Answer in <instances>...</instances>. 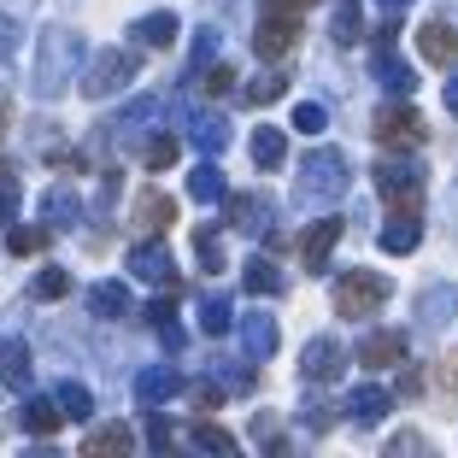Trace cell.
<instances>
[{"label":"cell","mask_w":458,"mask_h":458,"mask_svg":"<svg viewBox=\"0 0 458 458\" xmlns=\"http://www.w3.org/2000/svg\"><path fill=\"white\" fill-rule=\"evenodd\" d=\"M388 294H394V283L382 276V270H359V265H352L347 276L335 283V294H329V300H335L341 318H370V311L388 306Z\"/></svg>","instance_id":"obj_1"},{"label":"cell","mask_w":458,"mask_h":458,"mask_svg":"<svg viewBox=\"0 0 458 458\" xmlns=\"http://www.w3.org/2000/svg\"><path fill=\"white\" fill-rule=\"evenodd\" d=\"M341 194H347V159L335 148L306 153V165H300V200H341Z\"/></svg>","instance_id":"obj_2"},{"label":"cell","mask_w":458,"mask_h":458,"mask_svg":"<svg viewBox=\"0 0 458 458\" xmlns=\"http://www.w3.org/2000/svg\"><path fill=\"white\" fill-rule=\"evenodd\" d=\"M370 182H377V194L394 206V212H418L423 206V171L405 159H382L377 171H370Z\"/></svg>","instance_id":"obj_3"},{"label":"cell","mask_w":458,"mask_h":458,"mask_svg":"<svg viewBox=\"0 0 458 458\" xmlns=\"http://www.w3.org/2000/svg\"><path fill=\"white\" fill-rule=\"evenodd\" d=\"M77 59H82V41L65 36V30H54V36H47V47H41L36 89H41V95H59V89L71 82V71H77Z\"/></svg>","instance_id":"obj_4"},{"label":"cell","mask_w":458,"mask_h":458,"mask_svg":"<svg viewBox=\"0 0 458 458\" xmlns=\"http://www.w3.org/2000/svg\"><path fill=\"white\" fill-rule=\"evenodd\" d=\"M135 65H141L135 54H118V47H106V54H95V65L82 71L77 82H82V95H89V100H106V95H118V89H130Z\"/></svg>","instance_id":"obj_5"},{"label":"cell","mask_w":458,"mask_h":458,"mask_svg":"<svg viewBox=\"0 0 458 458\" xmlns=\"http://www.w3.org/2000/svg\"><path fill=\"white\" fill-rule=\"evenodd\" d=\"M423 135H429V130H423V118H418V112L405 106V95H400V100H388V106L377 112V141H382L388 153H394V148H400V153L423 148Z\"/></svg>","instance_id":"obj_6"},{"label":"cell","mask_w":458,"mask_h":458,"mask_svg":"<svg viewBox=\"0 0 458 458\" xmlns=\"http://www.w3.org/2000/svg\"><path fill=\"white\" fill-rule=\"evenodd\" d=\"M130 276H141V283H159L165 294H176V265H171V247H165V235H141V242L130 247Z\"/></svg>","instance_id":"obj_7"},{"label":"cell","mask_w":458,"mask_h":458,"mask_svg":"<svg viewBox=\"0 0 458 458\" xmlns=\"http://www.w3.org/2000/svg\"><path fill=\"white\" fill-rule=\"evenodd\" d=\"M341 370H347V347H341L335 335H318V341H306V352H300V377L306 382H341Z\"/></svg>","instance_id":"obj_8"},{"label":"cell","mask_w":458,"mask_h":458,"mask_svg":"<svg viewBox=\"0 0 458 458\" xmlns=\"http://www.w3.org/2000/svg\"><path fill=\"white\" fill-rule=\"evenodd\" d=\"M341 235H347V224H341V217H318V224L300 235V265H306V276H318V270L329 265V253H335Z\"/></svg>","instance_id":"obj_9"},{"label":"cell","mask_w":458,"mask_h":458,"mask_svg":"<svg viewBox=\"0 0 458 458\" xmlns=\"http://www.w3.org/2000/svg\"><path fill=\"white\" fill-rule=\"evenodd\" d=\"M176 394H182V377H176L171 364H153V370L135 377V405H141V411H159V405L176 400Z\"/></svg>","instance_id":"obj_10"},{"label":"cell","mask_w":458,"mask_h":458,"mask_svg":"<svg viewBox=\"0 0 458 458\" xmlns=\"http://www.w3.org/2000/svg\"><path fill=\"white\" fill-rule=\"evenodd\" d=\"M171 224H176V200L165 189H141L135 194V229H141V235H165Z\"/></svg>","instance_id":"obj_11"},{"label":"cell","mask_w":458,"mask_h":458,"mask_svg":"<svg viewBox=\"0 0 458 458\" xmlns=\"http://www.w3.org/2000/svg\"><path fill=\"white\" fill-rule=\"evenodd\" d=\"M418 54L429 59V65H458V30L446 24V18H429V24L418 30Z\"/></svg>","instance_id":"obj_12"},{"label":"cell","mask_w":458,"mask_h":458,"mask_svg":"<svg viewBox=\"0 0 458 458\" xmlns=\"http://www.w3.org/2000/svg\"><path fill=\"white\" fill-rule=\"evenodd\" d=\"M30 382H36V352L24 341H0V388L24 394Z\"/></svg>","instance_id":"obj_13"},{"label":"cell","mask_w":458,"mask_h":458,"mask_svg":"<svg viewBox=\"0 0 458 458\" xmlns=\"http://www.w3.org/2000/svg\"><path fill=\"white\" fill-rule=\"evenodd\" d=\"M377 242H382V253H418V242H423L418 212H388V224L377 229Z\"/></svg>","instance_id":"obj_14"},{"label":"cell","mask_w":458,"mask_h":458,"mask_svg":"<svg viewBox=\"0 0 458 458\" xmlns=\"http://www.w3.org/2000/svg\"><path fill=\"white\" fill-rule=\"evenodd\" d=\"M405 347H411V341H405L400 329H377V335L359 341V364H370V370H382V364H405Z\"/></svg>","instance_id":"obj_15"},{"label":"cell","mask_w":458,"mask_h":458,"mask_svg":"<svg viewBox=\"0 0 458 458\" xmlns=\"http://www.w3.org/2000/svg\"><path fill=\"white\" fill-rule=\"evenodd\" d=\"M270 194H224V224L229 229H265Z\"/></svg>","instance_id":"obj_16"},{"label":"cell","mask_w":458,"mask_h":458,"mask_svg":"<svg viewBox=\"0 0 458 458\" xmlns=\"http://www.w3.org/2000/svg\"><path fill=\"white\" fill-rule=\"evenodd\" d=\"M370 71H377V82L388 89V95H411V89H418L411 65H405V59L394 54V47H377V54H370Z\"/></svg>","instance_id":"obj_17"},{"label":"cell","mask_w":458,"mask_h":458,"mask_svg":"<svg viewBox=\"0 0 458 458\" xmlns=\"http://www.w3.org/2000/svg\"><path fill=\"white\" fill-rule=\"evenodd\" d=\"M388 405H394V394H388V388H377V382H364V388H352V394H347L352 423H364V429L388 418Z\"/></svg>","instance_id":"obj_18"},{"label":"cell","mask_w":458,"mask_h":458,"mask_svg":"<svg viewBox=\"0 0 458 458\" xmlns=\"http://www.w3.org/2000/svg\"><path fill=\"white\" fill-rule=\"evenodd\" d=\"M130 36L141 41V47H171V41L182 36V18H176V13H148V18H135V24H130Z\"/></svg>","instance_id":"obj_19"},{"label":"cell","mask_w":458,"mask_h":458,"mask_svg":"<svg viewBox=\"0 0 458 458\" xmlns=\"http://www.w3.org/2000/svg\"><path fill=\"white\" fill-rule=\"evenodd\" d=\"M41 217H47V229H71V224L82 217V200H77V189L54 182V189H47V200H41Z\"/></svg>","instance_id":"obj_20"},{"label":"cell","mask_w":458,"mask_h":458,"mask_svg":"<svg viewBox=\"0 0 458 458\" xmlns=\"http://www.w3.org/2000/svg\"><path fill=\"white\" fill-rule=\"evenodd\" d=\"M130 446H135V429H130V423H100V429L82 435V453H89V458H100V453H130Z\"/></svg>","instance_id":"obj_21"},{"label":"cell","mask_w":458,"mask_h":458,"mask_svg":"<svg viewBox=\"0 0 458 458\" xmlns=\"http://www.w3.org/2000/svg\"><path fill=\"white\" fill-rule=\"evenodd\" d=\"M283 159H288V135L276 130V123H259V135H253V165H259V171H283Z\"/></svg>","instance_id":"obj_22"},{"label":"cell","mask_w":458,"mask_h":458,"mask_svg":"<svg viewBox=\"0 0 458 458\" xmlns=\"http://www.w3.org/2000/svg\"><path fill=\"white\" fill-rule=\"evenodd\" d=\"M18 423H24L30 435H59V423H65V411H59V400H24V411H18Z\"/></svg>","instance_id":"obj_23"},{"label":"cell","mask_w":458,"mask_h":458,"mask_svg":"<svg viewBox=\"0 0 458 458\" xmlns=\"http://www.w3.org/2000/svg\"><path fill=\"white\" fill-rule=\"evenodd\" d=\"M242 347L253 352V359H270V352H276V318H265V311L242 318Z\"/></svg>","instance_id":"obj_24"},{"label":"cell","mask_w":458,"mask_h":458,"mask_svg":"<svg viewBox=\"0 0 458 458\" xmlns=\"http://www.w3.org/2000/svg\"><path fill=\"white\" fill-rule=\"evenodd\" d=\"M130 288L123 283H95L89 288V311H95V318H130Z\"/></svg>","instance_id":"obj_25"},{"label":"cell","mask_w":458,"mask_h":458,"mask_svg":"<svg viewBox=\"0 0 458 458\" xmlns=\"http://www.w3.org/2000/svg\"><path fill=\"white\" fill-rule=\"evenodd\" d=\"M242 288H247V294H283V270H276V265H270V259H247V265H242Z\"/></svg>","instance_id":"obj_26"},{"label":"cell","mask_w":458,"mask_h":458,"mask_svg":"<svg viewBox=\"0 0 458 458\" xmlns=\"http://www.w3.org/2000/svg\"><path fill=\"white\" fill-rule=\"evenodd\" d=\"M229 194V182H224V171H217L212 159L206 165H194V176H189V200H200V206H212V200H224Z\"/></svg>","instance_id":"obj_27"},{"label":"cell","mask_w":458,"mask_h":458,"mask_svg":"<svg viewBox=\"0 0 458 458\" xmlns=\"http://www.w3.org/2000/svg\"><path fill=\"white\" fill-rule=\"evenodd\" d=\"M47 242H54V229H47V224H18V229H6V253H13V259L41 253Z\"/></svg>","instance_id":"obj_28"},{"label":"cell","mask_w":458,"mask_h":458,"mask_svg":"<svg viewBox=\"0 0 458 458\" xmlns=\"http://www.w3.org/2000/svg\"><path fill=\"white\" fill-rule=\"evenodd\" d=\"M329 36H335L341 47H352V41L364 36V13H359V0H335V24H329Z\"/></svg>","instance_id":"obj_29"},{"label":"cell","mask_w":458,"mask_h":458,"mask_svg":"<svg viewBox=\"0 0 458 458\" xmlns=\"http://www.w3.org/2000/svg\"><path fill=\"white\" fill-rule=\"evenodd\" d=\"M176 159H182V141H176V135H148V148H141V165H148V171H171Z\"/></svg>","instance_id":"obj_30"},{"label":"cell","mask_w":458,"mask_h":458,"mask_svg":"<svg viewBox=\"0 0 458 458\" xmlns=\"http://www.w3.org/2000/svg\"><path fill=\"white\" fill-rule=\"evenodd\" d=\"M229 324H235V311H229V294H206V306H200V329H206V335H229Z\"/></svg>","instance_id":"obj_31"},{"label":"cell","mask_w":458,"mask_h":458,"mask_svg":"<svg viewBox=\"0 0 458 458\" xmlns=\"http://www.w3.org/2000/svg\"><path fill=\"white\" fill-rule=\"evenodd\" d=\"M311 6H318V0H265V6H259V18H276V24H306Z\"/></svg>","instance_id":"obj_32"},{"label":"cell","mask_w":458,"mask_h":458,"mask_svg":"<svg viewBox=\"0 0 458 458\" xmlns=\"http://www.w3.org/2000/svg\"><path fill=\"white\" fill-rule=\"evenodd\" d=\"M194 141H200V148L217 159V153L229 148V123H224V118H200V123H194Z\"/></svg>","instance_id":"obj_33"},{"label":"cell","mask_w":458,"mask_h":458,"mask_svg":"<svg viewBox=\"0 0 458 458\" xmlns=\"http://www.w3.org/2000/svg\"><path fill=\"white\" fill-rule=\"evenodd\" d=\"M30 294L36 300H65L71 294V270H41L36 283H30Z\"/></svg>","instance_id":"obj_34"},{"label":"cell","mask_w":458,"mask_h":458,"mask_svg":"<svg viewBox=\"0 0 458 458\" xmlns=\"http://www.w3.org/2000/svg\"><path fill=\"white\" fill-rule=\"evenodd\" d=\"M288 95V77L276 71V77H259V82H247V100L253 106H270V100H283Z\"/></svg>","instance_id":"obj_35"},{"label":"cell","mask_w":458,"mask_h":458,"mask_svg":"<svg viewBox=\"0 0 458 458\" xmlns=\"http://www.w3.org/2000/svg\"><path fill=\"white\" fill-rule=\"evenodd\" d=\"M324 123H329V112L318 106V100H300L294 106V130L300 135H324Z\"/></svg>","instance_id":"obj_36"},{"label":"cell","mask_w":458,"mask_h":458,"mask_svg":"<svg viewBox=\"0 0 458 458\" xmlns=\"http://www.w3.org/2000/svg\"><path fill=\"white\" fill-rule=\"evenodd\" d=\"M194 446H217V453H235V435H224V429H217V423L212 418H200V423H194Z\"/></svg>","instance_id":"obj_37"},{"label":"cell","mask_w":458,"mask_h":458,"mask_svg":"<svg viewBox=\"0 0 458 458\" xmlns=\"http://www.w3.org/2000/svg\"><path fill=\"white\" fill-rule=\"evenodd\" d=\"M194 253H200L206 270H224V242H217L212 229H194Z\"/></svg>","instance_id":"obj_38"},{"label":"cell","mask_w":458,"mask_h":458,"mask_svg":"<svg viewBox=\"0 0 458 458\" xmlns=\"http://www.w3.org/2000/svg\"><path fill=\"white\" fill-rule=\"evenodd\" d=\"M59 411H65V418H89V388H82V382H65V388H59Z\"/></svg>","instance_id":"obj_39"},{"label":"cell","mask_w":458,"mask_h":458,"mask_svg":"<svg viewBox=\"0 0 458 458\" xmlns=\"http://www.w3.org/2000/svg\"><path fill=\"white\" fill-rule=\"evenodd\" d=\"M189 400H194V411H200V418H212L217 405H224V388H217V382H194Z\"/></svg>","instance_id":"obj_40"},{"label":"cell","mask_w":458,"mask_h":458,"mask_svg":"<svg viewBox=\"0 0 458 458\" xmlns=\"http://www.w3.org/2000/svg\"><path fill=\"white\" fill-rule=\"evenodd\" d=\"M194 82H200V95H229V82H235V71H229V65H212V71H200Z\"/></svg>","instance_id":"obj_41"},{"label":"cell","mask_w":458,"mask_h":458,"mask_svg":"<svg viewBox=\"0 0 458 458\" xmlns=\"http://www.w3.org/2000/svg\"><path fill=\"white\" fill-rule=\"evenodd\" d=\"M212 59H217V30H200V41H194V71H189V77H200Z\"/></svg>","instance_id":"obj_42"},{"label":"cell","mask_w":458,"mask_h":458,"mask_svg":"<svg viewBox=\"0 0 458 458\" xmlns=\"http://www.w3.org/2000/svg\"><path fill=\"white\" fill-rule=\"evenodd\" d=\"M148 441L159 446V453H165V446H171V423H165L159 411H148Z\"/></svg>","instance_id":"obj_43"},{"label":"cell","mask_w":458,"mask_h":458,"mask_svg":"<svg viewBox=\"0 0 458 458\" xmlns=\"http://www.w3.org/2000/svg\"><path fill=\"white\" fill-rule=\"evenodd\" d=\"M47 165H59V171H82V153L77 148H54V153H47Z\"/></svg>","instance_id":"obj_44"},{"label":"cell","mask_w":458,"mask_h":458,"mask_svg":"<svg viewBox=\"0 0 458 458\" xmlns=\"http://www.w3.org/2000/svg\"><path fill=\"white\" fill-rule=\"evenodd\" d=\"M18 212V182H0V224H13Z\"/></svg>","instance_id":"obj_45"},{"label":"cell","mask_w":458,"mask_h":458,"mask_svg":"<svg viewBox=\"0 0 458 458\" xmlns=\"http://www.w3.org/2000/svg\"><path fill=\"white\" fill-rule=\"evenodd\" d=\"M423 446H429L423 435H394V441H388V453H423Z\"/></svg>","instance_id":"obj_46"},{"label":"cell","mask_w":458,"mask_h":458,"mask_svg":"<svg viewBox=\"0 0 458 458\" xmlns=\"http://www.w3.org/2000/svg\"><path fill=\"white\" fill-rule=\"evenodd\" d=\"M400 394H423V370H405V377H400Z\"/></svg>","instance_id":"obj_47"},{"label":"cell","mask_w":458,"mask_h":458,"mask_svg":"<svg viewBox=\"0 0 458 458\" xmlns=\"http://www.w3.org/2000/svg\"><path fill=\"white\" fill-rule=\"evenodd\" d=\"M446 112H453V118H458V77L446 82Z\"/></svg>","instance_id":"obj_48"},{"label":"cell","mask_w":458,"mask_h":458,"mask_svg":"<svg viewBox=\"0 0 458 458\" xmlns=\"http://www.w3.org/2000/svg\"><path fill=\"white\" fill-rule=\"evenodd\" d=\"M6 123H13V100H0V141H6Z\"/></svg>","instance_id":"obj_49"},{"label":"cell","mask_w":458,"mask_h":458,"mask_svg":"<svg viewBox=\"0 0 458 458\" xmlns=\"http://www.w3.org/2000/svg\"><path fill=\"white\" fill-rule=\"evenodd\" d=\"M6 47H13V24H6V18H0V54H6Z\"/></svg>","instance_id":"obj_50"},{"label":"cell","mask_w":458,"mask_h":458,"mask_svg":"<svg viewBox=\"0 0 458 458\" xmlns=\"http://www.w3.org/2000/svg\"><path fill=\"white\" fill-rule=\"evenodd\" d=\"M382 13H405V6H411V0H377Z\"/></svg>","instance_id":"obj_51"}]
</instances>
